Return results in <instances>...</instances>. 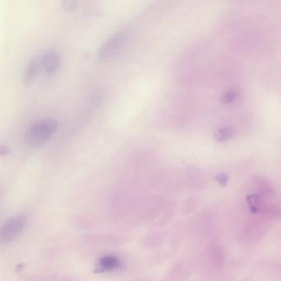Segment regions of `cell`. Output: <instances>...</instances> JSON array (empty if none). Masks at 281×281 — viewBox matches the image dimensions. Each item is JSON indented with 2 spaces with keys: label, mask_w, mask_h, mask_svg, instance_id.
<instances>
[{
  "label": "cell",
  "mask_w": 281,
  "mask_h": 281,
  "mask_svg": "<svg viewBox=\"0 0 281 281\" xmlns=\"http://www.w3.org/2000/svg\"><path fill=\"white\" fill-rule=\"evenodd\" d=\"M235 135V131L232 127L219 128L214 132V140L218 142H225L231 140Z\"/></svg>",
  "instance_id": "cell-7"
},
{
  "label": "cell",
  "mask_w": 281,
  "mask_h": 281,
  "mask_svg": "<svg viewBox=\"0 0 281 281\" xmlns=\"http://www.w3.org/2000/svg\"><path fill=\"white\" fill-rule=\"evenodd\" d=\"M238 96V93L234 90H229L223 95L221 97V102L223 104H230L235 101Z\"/></svg>",
  "instance_id": "cell-8"
},
{
  "label": "cell",
  "mask_w": 281,
  "mask_h": 281,
  "mask_svg": "<svg viewBox=\"0 0 281 281\" xmlns=\"http://www.w3.org/2000/svg\"><path fill=\"white\" fill-rule=\"evenodd\" d=\"M129 39L127 31L116 32L109 37L99 48L97 57L100 60H110L121 52Z\"/></svg>",
  "instance_id": "cell-2"
},
{
  "label": "cell",
  "mask_w": 281,
  "mask_h": 281,
  "mask_svg": "<svg viewBox=\"0 0 281 281\" xmlns=\"http://www.w3.org/2000/svg\"><path fill=\"white\" fill-rule=\"evenodd\" d=\"M57 120L44 118L36 120L28 125L24 132L26 144L32 148H38L51 140L58 130Z\"/></svg>",
  "instance_id": "cell-1"
},
{
  "label": "cell",
  "mask_w": 281,
  "mask_h": 281,
  "mask_svg": "<svg viewBox=\"0 0 281 281\" xmlns=\"http://www.w3.org/2000/svg\"><path fill=\"white\" fill-rule=\"evenodd\" d=\"M75 4H76V2L75 1H64L63 2V7L68 10L73 9Z\"/></svg>",
  "instance_id": "cell-9"
},
{
  "label": "cell",
  "mask_w": 281,
  "mask_h": 281,
  "mask_svg": "<svg viewBox=\"0 0 281 281\" xmlns=\"http://www.w3.org/2000/svg\"><path fill=\"white\" fill-rule=\"evenodd\" d=\"M216 179L222 185H225L226 183L228 182V177L225 174H219L218 177H216Z\"/></svg>",
  "instance_id": "cell-10"
},
{
  "label": "cell",
  "mask_w": 281,
  "mask_h": 281,
  "mask_svg": "<svg viewBox=\"0 0 281 281\" xmlns=\"http://www.w3.org/2000/svg\"><path fill=\"white\" fill-rule=\"evenodd\" d=\"M120 266V260L115 256H106L99 260L96 266V272H111Z\"/></svg>",
  "instance_id": "cell-5"
},
{
  "label": "cell",
  "mask_w": 281,
  "mask_h": 281,
  "mask_svg": "<svg viewBox=\"0 0 281 281\" xmlns=\"http://www.w3.org/2000/svg\"><path fill=\"white\" fill-rule=\"evenodd\" d=\"M41 70L46 75H52L57 71L60 66V59L57 51L53 49L45 51L40 57Z\"/></svg>",
  "instance_id": "cell-4"
},
{
  "label": "cell",
  "mask_w": 281,
  "mask_h": 281,
  "mask_svg": "<svg viewBox=\"0 0 281 281\" xmlns=\"http://www.w3.org/2000/svg\"><path fill=\"white\" fill-rule=\"evenodd\" d=\"M25 225V217L17 215L5 222L1 229V237L5 241H12L22 233Z\"/></svg>",
  "instance_id": "cell-3"
},
{
  "label": "cell",
  "mask_w": 281,
  "mask_h": 281,
  "mask_svg": "<svg viewBox=\"0 0 281 281\" xmlns=\"http://www.w3.org/2000/svg\"><path fill=\"white\" fill-rule=\"evenodd\" d=\"M39 70H41L39 57L31 59L28 64L26 65L24 72H23V81L25 84L31 82L36 77V75H38Z\"/></svg>",
  "instance_id": "cell-6"
}]
</instances>
